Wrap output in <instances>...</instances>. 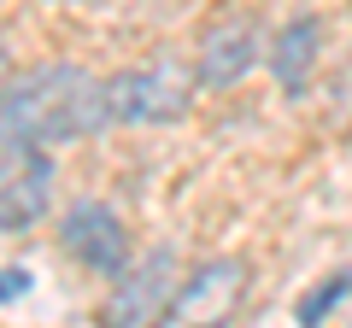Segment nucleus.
Wrapping results in <instances>:
<instances>
[{
    "mask_svg": "<svg viewBox=\"0 0 352 328\" xmlns=\"http://www.w3.org/2000/svg\"><path fill=\"white\" fill-rule=\"evenodd\" d=\"M112 129L106 117V76L76 59H36L12 71L0 94V147H41L59 152Z\"/></svg>",
    "mask_w": 352,
    "mask_h": 328,
    "instance_id": "nucleus-1",
    "label": "nucleus"
},
{
    "mask_svg": "<svg viewBox=\"0 0 352 328\" xmlns=\"http://www.w3.org/2000/svg\"><path fill=\"white\" fill-rule=\"evenodd\" d=\"M200 82L182 59H135L106 76V117L118 129H170L194 112Z\"/></svg>",
    "mask_w": 352,
    "mask_h": 328,
    "instance_id": "nucleus-2",
    "label": "nucleus"
},
{
    "mask_svg": "<svg viewBox=\"0 0 352 328\" xmlns=\"http://www.w3.org/2000/svg\"><path fill=\"white\" fill-rule=\"evenodd\" d=\"M247 299H252V264L241 253H217L176 276L153 328H235Z\"/></svg>",
    "mask_w": 352,
    "mask_h": 328,
    "instance_id": "nucleus-3",
    "label": "nucleus"
},
{
    "mask_svg": "<svg viewBox=\"0 0 352 328\" xmlns=\"http://www.w3.org/2000/svg\"><path fill=\"white\" fill-rule=\"evenodd\" d=\"M264 41H270V24H264L252 6H223L200 24L194 36V82L200 94H229L241 89L252 71L264 65Z\"/></svg>",
    "mask_w": 352,
    "mask_h": 328,
    "instance_id": "nucleus-4",
    "label": "nucleus"
},
{
    "mask_svg": "<svg viewBox=\"0 0 352 328\" xmlns=\"http://www.w3.org/2000/svg\"><path fill=\"white\" fill-rule=\"evenodd\" d=\"M59 253L71 258L76 270H88L94 281H112L129 270V258L141 253L135 246V229H129V217L118 211V205L106 200H71L59 211Z\"/></svg>",
    "mask_w": 352,
    "mask_h": 328,
    "instance_id": "nucleus-5",
    "label": "nucleus"
},
{
    "mask_svg": "<svg viewBox=\"0 0 352 328\" xmlns=\"http://www.w3.org/2000/svg\"><path fill=\"white\" fill-rule=\"evenodd\" d=\"M176 276H182V258L170 246H147V253L129 258L124 276L106 281V305H100V328H153L170 299Z\"/></svg>",
    "mask_w": 352,
    "mask_h": 328,
    "instance_id": "nucleus-6",
    "label": "nucleus"
},
{
    "mask_svg": "<svg viewBox=\"0 0 352 328\" xmlns=\"http://www.w3.org/2000/svg\"><path fill=\"white\" fill-rule=\"evenodd\" d=\"M59 194V164L41 147H0V235H30L47 223Z\"/></svg>",
    "mask_w": 352,
    "mask_h": 328,
    "instance_id": "nucleus-7",
    "label": "nucleus"
},
{
    "mask_svg": "<svg viewBox=\"0 0 352 328\" xmlns=\"http://www.w3.org/2000/svg\"><path fill=\"white\" fill-rule=\"evenodd\" d=\"M323 47H329V24L317 12H294L282 24H270V41H264V71L288 100H300L305 89L323 71Z\"/></svg>",
    "mask_w": 352,
    "mask_h": 328,
    "instance_id": "nucleus-8",
    "label": "nucleus"
},
{
    "mask_svg": "<svg viewBox=\"0 0 352 328\" xmlns=\"http://www.w3.org/2000/svg\"><path fill=\"white\" fill-rule=\"evenodd\" d=\"M340 299H352V270H335L329 281H317V288L300 299V311H294V316H300V328H323L329 316H335Z\"/></svg>",
    "mask_w": 352,
    "mask_h": 328,
    "instance_id": "nucleus-9",
    "label": "nucleus"
},
{
    "mask_svg": "<svg viewBox=\"0 0 352 328\" xmlns=\"http://www.w3.org/2000/svg\"><path fill=\"white\" fill-rule=\"evenodd\" d=\"M18 293H30V270H0V305L18 299Z\"/></svg>",
    "mask_w": 352,
    "mask_h": 328,
    "instance_id": "nucleus-10",
    "label": "nucleus"
},
{
    "mask_svg": "<svg viewBox=\"0 0 352 328\" xmlns=\"http://www.w3.org/2000/svg\"><path fill=\"white\" fill-rule=\"evenodd\" d=\"M6 82H12V53L0 47V94H6Z\"/></svg>",
    "mask_w": 352,
    "mask_h": 328,
    "instance_id": "nucleus-11",
    "label": "nucleus"
},
{
    "mask_svg": "<svg viewBox=\"0 0 352 328\" xmlns=\"http://www.w3.org/2000/svg\"><path fill=\"white\" fill-rule=\"evenodd\" d=\"M47 6H112V0H47Z\"/></svg>",
    "mask_w": 352,
    "mask_h": 328,
    "instance_id": "nucleus-12",
    "label": "nucleus"
},
{
    "mask_svg": "<svg viewBox=\"0 0 352 328\" xmlns=\"http://www.w3.org/2000/svg\"><path fill=\"white\" fill-rule=\"evenodd\" d=\"M346 18H352V0H346Z\"/></svg>",
    "mask_w": 352,
    "mask_h": 328,
    "instance_id": "nucleus-13",
    "label": "nucleus"
}]
</instances>
